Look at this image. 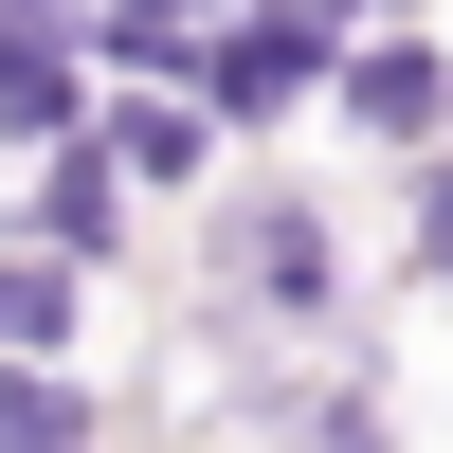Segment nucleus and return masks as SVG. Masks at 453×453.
Instances as JSON below:
<instances>
[{
    "instance_id": "f257e3e1",
    "label": "nucleus",
    "mask_w": 453,
    "mask_h": 453,
    "mask_svg": "<svg viewBox=\"0 0 453 453\" xmlns=\"http://www.w3.org/2000/svg\"><path fill=\"white\" fill-rule=\"evenodd\" d=\"M326 73H345V36L290 19V0H236V19H200V55H181V109H200L218 145H273L326 109Z\"/></svg>"
},
{
    "instance_id": "f03ea898",
    "label": "nucleus",
    "mask_w": 453,
    "mask_h": 453,
    "mask_svg": "<svg viewBox=\"0 0 453 453\" xmlns=\"http://www.w3.org/2000/svg\"><path fill=\"white\" fill-rule=\"evenodd\" d=\"M0 254H55L73 290H91V273H127V254H145L127 164H109L91 127H73V145H36V164H19V218H0Z\"/></svg>"
},
{
    "instance_id": "7ed1b4c3",
    "label": "nucleus",
    "mask_w": 453,
    "mask_h": 453,
    "mask_svg": "<svg viewBox=\"0 0 453 453\" xmlns=\"http://www.w3.org/2000/svg\"><path fill=\"white\" fill-rule=\"evenodd\" d=\"M326 127H345V145H381V164H435V145H453V36H435V19L345 36V73H326Z\"/></svg>"
},
{
    "instance_id": "20e7f679",
    "label": "nucleus",
    "mask_w": 453,
    "mask_h": 453,
    "mask_svg": "<svg viewBox=\"0 0 453 453\" xmlns=\"http://www.w3.org/2000/svg\"><path fill=\"white\" fill-rule=\"evenodd\" d=\"M91 36H73V0H0V145H19V164H36V145H73V127H91Z\"/></svg>"
},
{
    "instance_id": "39448f33",
    "label": "nucleus",
    "mask_w": 453,
    "mask_h": 453,
    "mask_svg": "<svg viewBox=\"0 0 453 453\" xmlns=\"http://www.w3.org/2000/svg\"><path fill=\"white\" fill-rule=\"evenodd\" d=\"M91 145L127 164V200H145V218H164V200L200 218V200H218V164H236V145H218L181 91H109V109H91Z\"/></svg>"
},
{
    "instance_id": "423d86ee",
    "label": "nucleus",
    "mask_w": 453,
    "mask_h": 453,
    "mask_svg": "<svg viewBox=\"0 0 453 453\" xmlns=\"http://www.w3.org/2000/svg\"><path fill=\"white\" fill-rule=\"evenodd\" d=\"M73 36H91V91H181V55H200L181 0H73Z\"/></svg>"
},
{
    "instance_id": "0eeeda50",
    "label": "nucleus",
    "mask_w": 453,
    "mask_h": 453,
    "mask_svg": "<svg viewBox=\"0 0 453 453\" xmlns=\"http://www.w3.org/2000/svg\"><path fill=\"white\" fill-rule=\"evenodd\" d=\"M0 453H109V399L73 363H0Z\"/></svg>"
},
{
    "instance_id": "6e6552de",
    "label": "nucleus",
    "mask_w": 453,
    "mask_h": 453,
    "mask_svg": "<svg viewBox=\"0 0 453 453\" xmlns=\"http://www.w3.org/2000/svg\"><path fill=\"white\" fill-rule=\"evenodd\" d=\"M381 19H418V0H381Z\"/></svg>"
},
{
    "instance_id": "1a4fd4ad",
    "label": "nucleus",
    "mask_w": 453,
    "mask_h": 453,
    "mask_svg": "<svg viewBox=\"0 0 453 453\" xmlns=\"http://www.w3.org/2000/svg\"><path fill=\"white\" fill-rule=\"evenodd\" d=\"M435 36H453V19H435Z\"/></svg>"
}]
</instances>
